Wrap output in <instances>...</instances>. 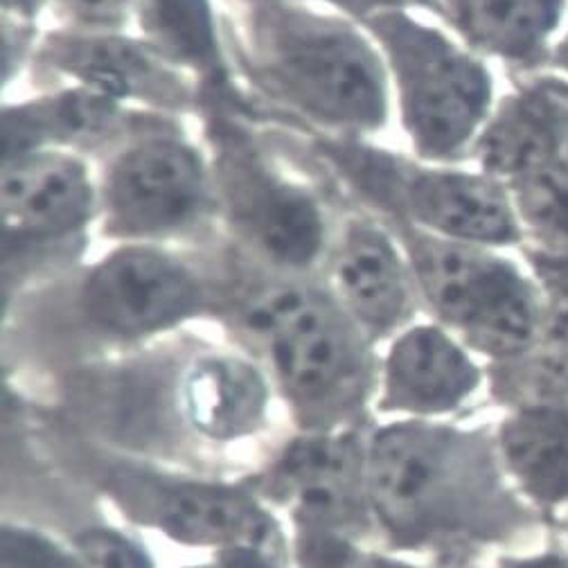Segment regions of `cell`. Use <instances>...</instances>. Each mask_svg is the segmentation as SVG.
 <instances>
[{"label": "cell", "instance_id": "obj_1", "mask_svg": "<svg viewBox=\"0 0 568 568\" xmlns=\"http://www.w3.org/2000/svg\"><path fill=\"white\" fill-rule=\"evenodd\" d=\"M222 30L248 87L307 133L371 140L388 124V70L359 21L303 0H235Z\"/></svg>", "mask_w": 568, "mask_h": 568}, {"label": "cell", "instance_id": "obj_2", "mask_svg": "<svg viewBox=\"0 0 568 568\" xmlns=\"http://www.w3.org/2000/svg\"><path fill=\"white\" fill-rule=\"evenodd\" d=\"M217 212L235 244L273 275L312 277L334 242L323 196L271 156L246 111L201 95Z\"/></svg>", "mask_w": 568, "mask_h": 568}, {"label": "cell", "instance_id": "obj_3", "mask_svg": "<svg viewBox=\"0 0 568 568\" xmlns=\"http://www.w3.org/2000/svg\"><path fill=\"white\" fill-rule=\"evenodd\" d=\"M307 140L338 185L379 220L476 246L519 237L513 201L499 179L406 159L362 138L307 133Z\"/></svg>", "mask_w": 568, "mask_h": 568}, {"label": "cell", "instance_id": "obj_4", "mask_svg": "<svg viewBox=\"0 0 568 568\" xmlns=\"http://www.w3.org/2000/svg\"><path fill=\"white\" fill-rule=\"evenodd\" d=\"M237 316L307 419L329 422L364 402L371 384V338L325 284L273 275V282L242 298Z\"/></svg>", "mask_w": 568, "mask_h": 568}, {"label": "cell", "instance_id": "obj_5", "mask_svg": "<svg viewBox=\"0 0 568 568\" xmlns=\"http://www.w3.org/2000/svg\"><path fill=\"white\" fill-rule=\"evenodd\" d=\"M220 217L207 154L176 118L156 115L106 154L98 176V224L115 244H172Z\"/></svg>", "mask_w": 568, "mask_h": 568}, {"label": "cell", "instance_id": "obj_6", "mask_svg": "<svg viewBox=\"0 0 568 568\" xmlns=\"http://www.w3.org/2000/svg\"><path fill=\"white\" fill-rule=\"evenodd\" d=\"M362 26L384 57L413 156L443 165L458 159L489 111L485 65L415 12H384Z\"/></svg>", "mask_w": 568, "mask_h": 568}, {"label": "cell", "instance_id": "obj_7", "mask_svg": "<svg viewBox=\"0 0 568 568\" xmlns=\"http://www.w3.org/2000/svg\"><path fill=\"white\" fill-rule=\"evenodd\" d=\"M371 489L386 526L410 541L485 530L489 513L506 504L480 447L429 426H397L375 440Z\"/></svg>", "mask_w": 568, "mask_h": 568}, {"label": "cell", "instance_id": "obj_8", "mask_svg": "<svg viewBox=\"0 0 568 568\" xmlns=\"http://www.w3.org/2000/svg\"><path fill=\"white\" fill-rule=\"evenodd\" d=\"M386 224L408 257L419 301L465 343L496 359H515L532 347L541 327L539 305L515 266L476 244Z\"/></svg>", "mask_w": 568, "mask_h": 568}, {"label": "cell", "instance_id": "obj_9", "mask_svg": "<svg viewBox=\"0 0 568 568\" xmlns=\"http://www.w3.org/2000/svg\"><path fill=\"white\" fill-rule=\"evenodd\" d=\"M32 61L45 75L133 111L179 118L201 111V87L145 39L126 30L54 28L37 37Z\"/></svg>", "mask_w": 568, "mask_h": 568}, {"label": "cell", "instance_id": "obj_10", "mask_svg": "<svg viewBox=\"0 0 568 568\" xmlns=\"http://www.w3.org/2000/svg\"><path fill=\"white\" fill-rule=\"evenodd\" d=\"M210 303L203 273L165 244H115L78 282L82 316L124 338L172 329Z\"/></svg>", "mask_w": 568, "mask_h": 568}, {"label": "cell", "instance_id": "obj_11", "mask_svg": "<svg viewBox=\"0 0 568 568\" xmlns=\"http://www.w3.org/2000/svg\"><path fill=\"white\" fill-rule=\"evenodd\" d=\"M0 205L6 224V273L39 255H63L98 222V179L84 156L28 152L3 163Z\"/></svg>", "mask_w": 568, "mask_h": 568}, {"label": "cell", "instance_id": "obj_12", "mask_svg": "<svg viewBox=\"0 0 568 568\" xmlns=\"http://www.w3.org/2000/svg\"><path fill=\"white\" fill-rule=\"evenodd\" d=\"M325 287L368 338L399 329L419 301L408 257L386 222L357 212L334 233Z\"/></svg>", "mask_w": 568, "mask_h": 568}, {"label": "cell", "instance_id": "obj_13", "mask_svg": "<svg viewBox=\"0 0 568 568\" xmlns=\"http://www.w3.org/2000/svg\"><path fill=\"white\" fill-rule=\"evenodd\" d=\"M156 113L133 111L78 87H61L23 102H6L3 154L111 152Z\"/></svg>", "mask_w": 568, "mask_h": 568}, {"label": "cell", "instance_id": "obj_14", "mask_svg": "<svg viewBox=\"0 0 568 568\" xmlns=\"http://www.w3.org/2000/svg\"><path fill=\"white\" fill-rule=\"evenodd\" d=\"M122 491L140 513L172 537L190 544L257 548L273 537L268 519L229 489L190 483H161L145 476H124Z\"/></svg>", "mask_w": 568, "mask_h": 568}, {"label": "cell", "instance_id": "obj_15", "mask_svg": "<svg viewBox=\"0 0 568 568\" xmlns=\"http://www.w3.org/2000/svg\"><path fill=\"white\" fill-rule=\"evenodd\" d=\"M135 34L201 87L203 95L246 106L233 84L222 19L212 0H135Z\"/></svg>", "mask_w": 568, "mask_h": 568}, {"label": "cell", "instance_id": "obj_16", "mask_svg": "<svg viewBox=\"0 0 568 568\" xmlns=\"http://www.w3.org/2000/svg\"><path fill=\"white\" fill-rule=\"evenodd\" d=\"M480 384L465 349L436 325L406 329L386 357V404L417 413L460 406Z\"/></svg>", "mask_w": 568, "mask_h": 568}, {"label": "cell", "instance_id": "obj_17", "mask_svg": "<svg viewBox=\"0 0 568 568\" xmlns=\"http://www.w3.org/2000/svg\"><path fill=\"white\" fill-rule=\"evenodd\" d=\"M277 485L310 524H349L362 506L359 449L349 438L301 440L284 456Z\"/></svg>", "mask_w": 568, "mask_h": 568}, {"label": "cell", "instance_id": "obj_18", "mask_svg": "<svg viewBox=\"0 0 568 568\" xmlns=\"http://www.w3.org/2000/svg\"><path fill=\"white\" fill-rule=\"evenodd\" d=\"M506 471L530 504L568 508V406H524L499 429Z\"/></svg>", "mask_w": 568, "mask_h": 568}, {"label": "cell", "instance_id": "obj_19", "mask_svg": "<svg viewBox=\"0 0 568 568\" xmlns=\"http://www.w3.org/2000/svg\"><path fill=\"white\" fill-rule=\"evenodd\" d=\"M264 382L255 368L231 357H205L185 379L192 422L215 438L248 432L264 408Z\"/></svg>", "mask_w": 568, "mask_h": 568}, {"label": "cell", "instance_id": "obj_20", "mask_svg": "<svg viewBox=\"0 0 568 568\" xmlns=\"http://www.w3.org/2000/svg\"><path fill=\"white\" fill-rule=\"evenodd\" d=\"M440 10L474 48L528 59L555 26L559 0H440Z\"/></svg>", "mask_w": 568, "mask_h": 568}, {"label": "cell", "instance_id": "obj_21", "mask_svg": "<svg viewBox=\"0 0 568 568\" xmlns=\"http://www.w3.org/2000/svg\"><path fill=\"white\" fill-rule=\"evenodd\" d=\"M513 185L528 222L548 237L568 242V122L559 120L548 154Z\"/></svg>", "mask_w": 568, "mask_h": 568}, {"label": "cell", "instance_id": "obj_22", "mask_svg": "<svg viewBox=\"0 0 568 568\" xmlns=\"http://www.w3.org/2000/svg\"><path fill=\"white\" fill-rule=\"evenodd\" d=\"M65 28L126 30L133 23L135 0H52Z\"/></svg>", "mask_w": 568, "mask_h": 568}, {"label": "cell", "instance_id": "obj_23", "mask_svg": "<svg viewBox=\"0 0 568 568\" xmlns=\"http://www.w3.org/2000/svg\"><path fill=\"white\" fill-rule=\"evenodd\" d=\"M75 568H150V561L115 532H87L78 541Z\"/></svg>", "mask_w": 568, "mask_h": 568}, {"label": "cell", "instance_id": "obj_24", "mask_svg": "<svg viewBox=\"0 0 568 568\" xmlns=\"http://www.w3.org/2000/svg\"><path fill=\"white\" fill-rule=\"evenodd\" d=\"M303 3H312L332 12H338L343 17H349L354 21L364 23L371 17L384 14V12H415L424 10L443 17L440 0H303Z\"/></svg>", "mask_w": 568, "mask_h": 568}, {"label": "cell", "instance_id": "obj_25", "mask_svg": "<svg viewBox=\"0 0 568 568\" xmlns=\"http://www.w3.org/2000/svg\"><path fill=\"white\" fill-rule=\"evenodd\" d=\"M6 568H75L59 552L26 535H6Z\"/></svg>", "mask_w": 568, "mask_h": 568}, {"label": "cell", "instance_id": "obj_26", "mask_svg": "<svg viewBox=\"0 0 568 568\" xmlns=\"http://www.w3.org/2000/svg\"><path fill=\"white\" fill-rule=\"evenodd\" d=\"M52 0H3V19L32 26Z\"/></svg>", "mask_w": 568, "mask_h": 568}, {"label": "cell", "instance_id": "obj_27", "mask_svg": "<svg viewBox=\"0 0 568 568\" xmlns=\"http://www.w3.org/2000/svg\"><path fill=\"white\" fill-rule=\"evenodd\" d=\"M215 568H271L257 548H229Z\"/></svg>", "mask_w": 568, "mask_h": 568}, {"label": "cell", "instance_id": "obj_28", "mask_svg": "<svg viewBox=\"0 0 568 568\" xmlns=\"http://www.w3.org/2000/svg\"><path fill=\"white\" fill-rule=\"evenodd\" d=\"M552 332L557 338L568 341V292H564L557 301L555 316H552Z\"/></svg>", "mask_w": 568, "mask_h": 568}, {"label": "cell", "instance_id": "obj_29", "mask_svg": "<svg viewBox=\"0 0 568 568\" xmlns=\"http://www.w3.org/2000/svg\"><path fill=\"white\" fill-rule=\"evenodd\" d=\"M515 568H568V555H564V552H559V555H541V557L521 561Z\"/></svg>", "mask_w": 568, "mask_h": 568}, {"label": "cell", "instance_id": "obj_30", "mask_svg": "<svg viewBox=\"0 0 568 568\" xmlns=\"http://www.w3.org/2000/svg\"><path fill=\"white\" fill-rule=\"evenodd\" d=\"M377 568H397V566H377Z\"/></svg>", "mask_w": 568, "mask_h": 568}]
</instances>
